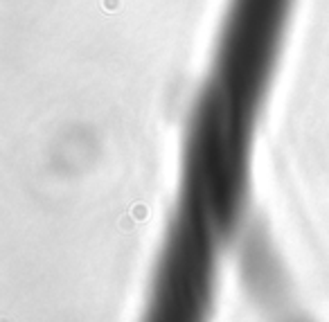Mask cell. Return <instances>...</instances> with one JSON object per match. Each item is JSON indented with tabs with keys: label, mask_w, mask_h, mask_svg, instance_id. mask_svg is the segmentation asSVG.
<instances>
[]
</instances>
